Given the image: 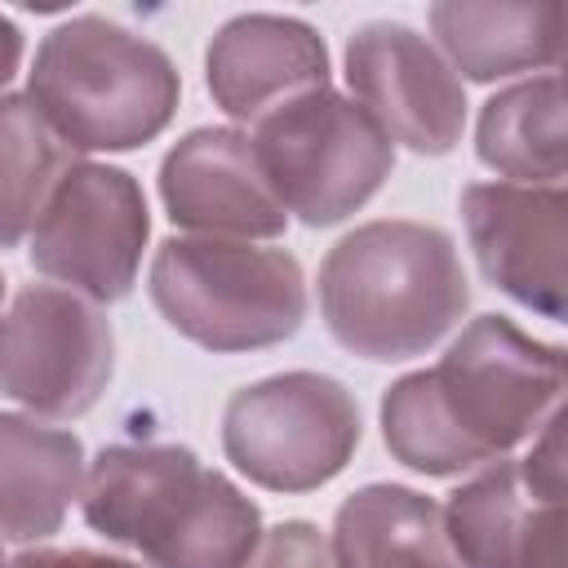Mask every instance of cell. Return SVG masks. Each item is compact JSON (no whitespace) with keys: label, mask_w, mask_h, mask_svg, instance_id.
Wrapping results in <instances>:
<instances>
[{"label":"cell","mask_w":568,"mask_h":568,"mask_svg":"<svg viewBox=\"0 0 568 568\" xmlns=\"http://www.w3.org/2000/svg\"><path fill=\"white\" fill-rule=\"evenodd\" d=\"M564 355L501 315H479L435 368L399 377L382 399L386 448L422 475L497 462L555 413Z\"/></svg>","instance_id":"cell-1"},{"label":"cell","mask_w":568,"mask_h":568,"mask_svg":"<svg viewBox=\"0 0 568 568\" xmlns=\"http://www.w3.org/2000/svg\"><path fill=\"white\" fill-rule=\"evenodd\" d=\"M84 519L151 568H244L262 541L257 506L191 448H102L80 488Z\"/></svg>","instance_id":"cell-2"},{"label":"cell","mask_w":568,"mask_h":568,"mask_svg":"<svg viewBox=\"0 0 568 568\" xmlns=\"http://www.w3.org/2000/svg\"><path fill=\"white\" fill-rule=\"evenodd\" d=\"M470 284L453 240L426 222H368L342 235L320 266L328 333L364 359H408L435 346L466 311Z\"/></svg>","instance_id":"cell-3"},{"label":"cell","mask_w":568,"mask_h":568,"mask_svg":"<svg viewBox=\"0 0 568 568\" xmlns=\"http://www.w3.org/2000/svg\"><path fill=\"white\" fill-rule=\"evenodd\" d=\"M27 98L71 151H129L173 120L178 71L160 44L84 13L44 36Z\"/></svg>","instance_id":"cell-4"},{"label":"cell","mask_w":568,"mask_h":568,"mask_svg":"<svg viewBox=\"0 0 568 568\" xmlns=\"http://www.w3.org/2000/svg\"><path fill=\"white\" fill-rule=\"evenodd\" d=\"M151 302L209 351H257L306 320V280L293 253L248 240H164L151 262Z\"/></svg>","instance_id":"cell-5"},{"label":"cell","mask_w":568,"mask_h":568,"mask_svg":"<svg viewBox=\"0 0 568 568\" xmlns=\"http://www.w3.org/2000/svg\"><path fill=\"white\" fill-rule=\"evenodd\" d=\"M248 142L280 209L306 226H333L355 213L395 164L377 120L328 84L266 111Z\"/></svg>","instance_id":"cell-6"},{"label":"cell","mask_w":568,"mask_h":568,"mask_svg":"<svg viewBox=\"0 0 568 568\" xmlns=\"http://www.w3.org/2000/svg\"><path fill=\"white\" fill-rule=\"evenodd\" d=\"M359 444V408L337 377L280 373L231 395L222 448L240 475L275 493L328 484Z\"/></svg>","instance_id":"cell-7"},{"label":"cell","mask_w":568,"mask_h":568,"mask_svg":"<svg viewBox=\"0 0 568 568\" xmlns=\"http://www.w3.org/2000/svg\"><path fill=\"white\" fill-rule=\"evenodd\" d=\"M462 568H564V422L546 417L524 462H488L444 510Z\"/></svg>","instance_id":"cell-8"},{"label":"cell","mask_w":568,"mask_h":568,"mask_svg":"<svg viewBox=\"0 0 568 568\" xmlns=\"http://www.w3.org/2000/svg\"><path fill=\"white\" fill-rule=\"evenodd\" d=\"M111 320L80 293L31 284L0 320V390L31 413L75 417L111 382Z\"/></svg>","instance_id":"cell-9"},{"label":"cell","mask_w":568,"mask_h":568,"mask_svg":"<svg viewBox=\"0 0 568 568\" xmlns=\"http://www.w3.org/2000/svg\"><path fill=\"white\" fill-rule=\"evenodd\" d=\"M146 226L142 186L124 169L75 164L31 231V262L71 293L115 302L133 288Z\"/></svg>","instance_id":"cell-10"},{"label":"cell","mask_w":568,"mask_h":568,"mask_svg":"<svg viewBox=\"0 0 568 568\" xmlns=\"http://www.w3.org/2000/svg\"><path fill=\"white\" fill-rule=\"evenodd\" d=\"M346 80L355 89V102L377 120V129L390 142H404L417 155H444L462 138V80L413 27H359L346 44Z\"/></svg>","instance_id":"cell-11"},{"label":"cell","mask_w":568,"mask_h":568,"mask_svg":"<svg viewBox=\"0 0 568 568\" xmlns=\"http://www.w3.org/2000/svg\"><path fill=\"white\" fill-rule=\"evenodd\" d=\"M462 217L484 275L515 302L564 315V186H519V182H475L462 191Z\"/></svg>","instance_id":"cell-12"},{"label":"cell","mask_w":568,"mask_h":568,"mask_svg":"<svg viewBox=\"0 0 568 568\" xmlns=\"http://www.w3.org/2000/svg\"><path fill=\"white\" fill-rule=\"evenodd\" d=\"M160 195L178 226L217 240L280 235L288 222L275 191L262 178L248 133L240 129L186 133L160 164Z\"/></svg>","instance_id":"cell-13"},{"label":"cell","mask_w":568,"mask_h":568,"mask_svg":"<svg viewBox=\"0 0 568 568\" xmlns=\"http://www.w3.org/2000/svg\"><path fill=\"white\" fill-rule=\"evenodd\" d=\"M209 93L235 120H262L280 102L328 84L324 40L280 13L231 18L209 44Z\"/></svg>","instance_id":"cell-14"},{"label":"cell","mask_w":568,"mask_h":568,"mask_svg":"<svg viewBox=\"0 0 568 568\" xmlns=\"http://www.w3.org/2000/svg\"><path fill=\"white\" fill-rule=\"evenodd\" d=\"M430 27L453 58L448 67L466 71L470 80H497L528 67H555L564 58L568 9L559 0H448L430 9Z\"/></svg>","instance_id":"cell-15"},{"label":"cell","mask_w":568,"mask_h":568,"mask_svg":"<svg viewBox=\"0 0 568 568\" xmlns=\"http://www.w3.org/2000/svg\"><path fill=\"white\" fill-rule=\"evenodd\" d=\"M84 488V448L71 430L0 413V537L40 541Z\"/></svg>","instance_id":"cell-16"},{"label":"cell","mask_w":568,"mask_h":568,"mask_svg":"<svg viewBox=\"0 0 568 568\" xmlns=\"http://www.w3.org/2000/svg\"><path fill=\"white\" fill-rule=\"evenodd\" d=\"M337 568H462L444 510L399 484H368L333 519Z\"/></svg>","instance_id":"cell-17"},{"label":"cell","mask_w":568,"mask_h":568,"mask_svg":"<svg viewBox=\"0 0 568 568\" xmlns=\"http://www.w3.org/2000/svg\"><path fill=\"white\" fill-rule=\"evenodd\" d=\"M479 160L519 186H559L564 178V84L541 75L488 98L475 133Z\"/></svg>","instance_id":"cell-18"},{"label":"cell","mask_w":568,"mask_h":568,"mask_svg":"<svg viewBox=\"0 0 568 568\" xmlns=\"http://www.w3.org/2000/svg\"><path fill=\"white\" fill-rule=\"evenodd\" d=\"M75 169L71 146L44 124L31 98H0V248L36 231L58 182Z\"/></svg>","instance_id":"cell-19"},{"label":"cell","mask_w":568,"mask_h":568,"mask_svg":"<svg viewBox=\"0 0 568 568\" xmlns=\"http://www.w3.org/2000/svg\"><path fill=\"white\" fill-rule=\"evenodd\" d=\"M244 568H337V559H333V546L311 524L293 519L271 528Z\"/></svg>","instance_id":"cell-20"},{"label":"cell","mask_w":568,"mask_h":568,"mask_svg":"<svg viewBox=\"0 0 568 568\" xmlns=\"http://www.w3.org/2000/svg\"><path fill=\"white\" fill-rule=\"evenodd\" d=\"M9 568H138V564L111 559V555H98V550H36V555L13 559Z\"/></svg>","instance_id":"cell-21"},{"label":"cell","mask_w":568,"mask_h":568,"mask_svg":"<svg viewBox=\"0 0 568 568\" xmlns=\"http://www.w3.org/2000/svg\"><path fill=\"white\" fill-rule=\"evenodd\" d=\"M18 58H22V36H18V27L0 13V84L18 71Z\"/></svg>","instance_id":"cell-22"},{"label":"cell","mask_w":568,"mask_h":568,"mask_svg":"<svg viewBox=\"0 0 568 568\" xmlns=\"http://www.w3.org/2000/svg\"><path fill=\"white\" fill-rule=\"evenodd\" d=\"M0 297H4V280H0Z\"/></svg>","instance_id":"cell-23"},{"label":"cell","mask_w":568,"mask_h":568,"mask_svg":"<svg viewBox=\"0 0 568 568\" xmlns=\"http://www.w3.org/2000/svg\"><path fill=\"white\" fill-rule=\"evenodd\" d=\"M0 568H9V564H4V559H0Z\"/></svg>","instance_id":"cell-24"}]
</instances>
